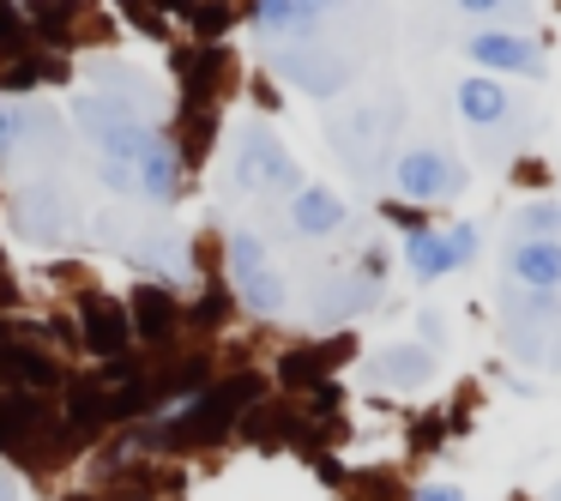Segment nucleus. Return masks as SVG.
<instances>
[{"instance_id":"nucleus-14","label":"nucleus","mask_w":561,"mask_h":501,"mask_svg":"<svg viewBox=\"0 0 561 501\" xmlns=\"http://www.w3.org/2000/svg\"><path fill=\"white\" fill-rule=\"evenodd\" d=\"M49 405L37 399V392L13 387V392H0V447H37V435L49 429Z\"/></svg>"},{"instance_id":"nucleus-7","label":"nucleus","mask_w":561,"mask_h":501,"mask_svg":"<svg viewBox=\"0 0 561 501\" xmlns=\"http://www.w3.org/2000/svg\"><path fill=\"white\" fill-rule=\"evenodd\" d=\"M79 339H85L91 356L115 363V356L134 351V320H127L122 303H110V296L85 291V296H79Z\"/></svg>"},{"instance_id":"nucleus-10","label":"nucleus","mask_w":561,"mask_h":501,"mask_svg":"<svg viewBox=\"0 0 561 501\" xmlns=\"http://www.w3.org/2000/svg\"><path fill=\"white\" fill-rule=\"evenodd\" d=\"M507 284L561 291V242L556 236H519V242L507 248Z\"/></svg>"},{"instance_id":"nucleus-25","label":"nucleus","mask_w":561,"mask_h":501,"mask_svg":"<svg viewBox=\"0 0 561 501\" xmlns=\"http://www.w3.org/2000/svg\"><path fill=\"white\" fill-rule=\"evenodd\" d=\"M73 13H79L73 0H37V7H31V25H37V31H67V25H73Z\"/></svg>"},{"instance_id":"nucleus-12","label":"nucleus","mask_w":561,"mask_h":501,"mask_svg":"<svg viewBox=\"0 0 561 501\" xmlns=\"http://www.w3.org/2000/svg\"><path fill=\"white\" fill-rule=\"evenodd\" d=\"M175 187H182V151H175L170 134L151 127V139L139 146V194H146L151 206H170Z\"/></svg>"},{"instance_id":"nucleus-1","label":"nucleus","mask_w":561,"mask_h":501,"mask_svg":"<svg viewBox=\"0 0 561 501\" xmlns=\"http://www.w3.org/2000/svg\"><path fill=\"white\" fill-rule=\"evenodd\" d=\"M260 392H266L260 375H236V380H224V387H206L199 399L175 405L163 423H146L134 435V447H206V441L230 435V423L260 399Z\"/></svg>"},{"instance_id":"nucleus-13","label":"nucleus","mask_w":561,"mask_h":501,"mask_svg":"<svg viewBox=\"0 0 561 501\" xmlns=\"http://www.w3.org/2000/svg\"><path fill=\"white\" fill-rule=\"evenodd\" d=\"M127 320H134V339L170 344L175 327H182V308H175V296L163 291V284H139L134 303H127Z\"/></svg>"},{"instance_id":"nucleus-24","label":"nucleus","mask_w":561,"mask_h":501,"mask_svg":"<svg viewBox=\"0 0 561 501\" xmlns=\"http://www.w3.org/2000/svg\"><path fill=\"white\" fill-rule=\"evenodd\" d=\"M549 344H556V332H543V327H513V320H507V351L519 356V363H543Z\"/></svg>"},{"instance_id":"nucleus-18","label":"nucleus","mask_w":561,"mask_h":501,"mask_svg":"<svg viewBox=\"0 0 561 501\" xmlns=\"http://www.w3.org/2000/svg\"><path fill=\"white\" fill-rule=\"evenodd\" d=\"M0 380H7V387H25V392H43V387H61V368H55L49 356H37L31 344L0 339Z\"/></svg>"},{"instance_id":"nucleus-6","label":"nucleus","mask_w":561,"mask_h":501,"mask_svg":"<svg viewBox=\"0 0 561 501\" xmlns=\"http://www.w3.org/2000/svg\"><path fill=\"white\" fill-rule=\"evenodd\" d=\"M13 230L31 236V242H49V248L67 242V236H73V200H67L55 182L25 187V194L13 200Z\"/></svg>"},{"instance_id":"nucleus-11","label":"nucleus","mask_w":561,"mask_h":501,"mask_svg":"<svg viewBox=\"0 0 561 501\" xmlns=\"http://www.w3.org/2000/svg\"><path fill=\"white\" fill-rule=\"evenodd\" d=\"M368 380H375V387L416 392V387L435 380V351H428V344H387V351L368 356Z\"/></svg>"},{"instance_id":"nucleus-29","label":"nucleus","mask_w":561,"mask_h":501,"mask_svg":"<svg viewBox=\"0 0 561 501\" xmlns=\"http://www.w3.org/2000/svg\"><path fill=\"white\" fill-rule=\"evenodd\" d=\"M0 37H19V7L13 0H0Z\"/></svg>"},{"instance_id":"nucleus-15","label":"nucleus","mask_w":561,"mask_h":501,"mask_svg":"<svg viewBox=\"0 0 561 501\" xmlns=\"http://www.w3.org/2000/svg\"><path fill=\"white\" fill-rule=\"evenodd\" d=\"M404 266H411L416 284H435V278H447V272H459L453 236H447V230H428V224H416V230L404 236Z\"/></svg>"},{"instance_id":"nucleus-32","label":"nucleus","mask_w":561,"mask_h":501,"mask_svg":"<svg viewBox=\"0 0 561 501\" xmlns=\"http://www.w3.org/2000/svg\"><path fill=\"white\" fill-rule=\"evenodd\" d=\"M549 501H561V483H556V489H549Z\"/></svg>"},{"instance_id":"nucleus-16","label":"nucleus","mask_w":561,"mask_h":501,"mask_svg":"<svg viewBox=\"0 0 561 501\" xmlns=\"http://www.w3.org/2000/svg\"><path fill=\"white\" fill-rule=\"evenodd\" d=\"M344 218H351V212H344V200L332 194V187H296L290 194V230L296 236H332V230H344Z\"/></svg>"},{"instance_id":"nucleus-20","label":"nucleus","mask_w":561,"mask_h":501,"mask_svg":"<svg viewBox=\"0 0 561 501\" xmlns=\"http://www.w3.org/2000/svg\"><path fill=\"white\" fill-rule=\"evenodd\" d=\"M254 31L260 37H296V43H308V31H302V13H296V0H254Z\"/></svg>"},{"instance_id":"nucleus-17","label":"nucleus","mask_w":561,"mask_h":501,"mask_svg":"<svg viewBox=\"0 0 561 501\" xmlns=\"http://www.w3.org/2000/svg\"><path fill=\"white\" fill-rule=\"evenodd\" d=\"M459 115L471 127H501L513 115V98H507V86L501 79H489V73H471V79H459Z\"/></svg>"},{"instance_id":"nucleus-2","label":"nucleus","mask_w":561,"mask_h":501,"mask_svg":"<svg viewBox=\"0 0 561 501\" xmlns=\"http://www.w3.org/2000/svg\"><path fill=\"white\" fill-rule=\"evenodd\" d=\"M230 175H236V187H248V194H296V187H302V170H296L290 146H284L266 122H242V127H236Z\"/></svg>"},{"instance_id":"nucleus-31","label":"nucleus","mask_w":561,"mask_h":501,"mask_svg":"<svg viewBox=\"0 0 561 501\" xmlns=\"http://www.w3.org/2000/svg\"><path fill=\"white\" fill-rule=\"evenodd\" d=\"M549 363H556V368H561V339H556V344H549Z\"/></svg>"},{"instance_id":"nucleus-9","label":"nucleus","mask_w":561,"mask_h":501,"mask_svg":"<svg viewBox=\"0 0 561 501\" xmlns=\"http://www.w3.org/2000/svg\"><path fill=\"white\" fill-rule=\"evenodd\" d=\"M375 296H380V278H368V272H344V278L314 284V327H344L363 308H375Z\"/></svg>"},{"instance_id":"nucleus-26","label":"nucleus","mask_w":561,"mask_h":501,"mask_svg":"<svg viewBox=\"0 0 561 501\" xmlns=\"http://www.w3.org/2000/svg\"><path fill=\"white\" fill-rule=\"evenodd\" d=\"M453 254H459V266H471L477 260V248H483V230H477V224H453Z\"/></svg>"},{"instance_id":"nucleus-30","label":"nucleus","mask_w":561,"mask_h":501,"mask_svg":"<svg viewBox=\"0 0 561 501\" xmlns=\"http://www.w3.org/2000/svg\"><path fill=\"white\" fill-rule=\"evenodd\" d=\"M0 501H19V483H13L7 471H0Z\"/></svg>"},{"instance_id":"nucleus-21","label":"nucleus","mask_w":561,"mask_h":501,"mask_svg":"<svg viewBox=\"0 0 561 501\" xmlns=\"http://www.w3.org/2000/svg\"><path fill=\"white\" fill-rule=\"evenodd\" d=\"M459 13L489 19V25H501V31H519V25H531V0H459Z\"/></svg>"},{"instance_id":"nucleus-23","label":"nucleus","mask_w":561,"mask_h":501,"mask_svg":"<svg viewBox=\"0 0 561 501\" xmlns=\"http://www.w3.org/2000/svg\"><path fill=\"white\" fill-rule=\"evenodd\" d=\"M31 146V110L25 103H0V158H19Z\"/></svg>"},{"instance_id":"nucleus-3","label":"nucleus","mask_w":561,"mask_h":501,"mask_svg":"<svg viewBox=\"0 0 561 501\" xmlns=\"http://www.w3.org/2000/svg\"><path fill=\"white\" fill-rule=\"evenodd\" d=\"M224 260H230V284H236V296H242L254 315H284L290 308V284H284V272L272 266V254H266V242H260L254 230H236L230 242H224Z\"/></svg>"},{"instance_id":"nucleus-28","label":"nucleus","mask_w":561,"mask_h":501,"mask_svg":"<svg viewBox=\"0 0 561 501\" xmlns=\"http://www.w3.org/2000/svg\"><path fill=\"white\" fill-rule=\"evenodd\" d=\"M416 501H471V496H465L459 483H423V489H416Z\"/></svg>"},{"instance_id":"nucleus-8","label":"nucleus","mask_w":561,"mask_h":501,"mask_svg":"<svg viewBox=\"0 0 561 501\" xmlns=\"http://www.w3.org/2000/svg\"><path fill=\"white\" fill-rule=\"evenodd\" d=\"M465 55L471 61H483L489 73H519V79H543V49H537L525 31H477L471 43H465Z\"/></svg>"},{"instance_id":"nucleus-19","label":"nucleus","mask_w":561,"mask_h":501,"mask_svg":"<svg viewBox=\"0 0 561 501\" xmlns=\"http://www.w3.org/2000/svg\"><path fill=\"white\" fill-rule=\"evenodd\" d=\"M507 320H513V327H543V332H556V327H561V291H525V284H513Z\"/></svg>"},{"instance_id":"nucleus-22","label":"nucleus","mask_w":561,"mask_h":501,"mask_svg":"<svg viewBox=\"0 0 561 501\" xmlns=\"http://www.w3.org/2000/svg\"><path fill=\"white\" fill-rule=\"evenodd\" d=\"M519 236H556L561 242V200H531V206L513 212V242Z\"/></svg>"},{"instance_id":"nucleus-5","label":"nucleus","mask_w":561,"mask_h":501,"mask_svg":"<svg viewBox=\"0 0 561 501\" xmlns=\"http://www.w3.org/2000/svg\"><path fill=\"white\" fill-rule=\"evenodd\" d=\"M272 61H278V73L290 79L296 91H308V98H339L356 79V61H344L339 49H314V43H290V49H278Z\"/></svg>"},{"instance_id":"nucleus-4","label":"nucleus","mask_w":561,"mask_h":501,"mask_svg":"<svg viewBox=\"0 0 561 501\" xmlns=\"http://www.w3.org/2000/svg\"><path fill=\"white\" fill-rule=\"evenodd\" d=\"M392 182H399L404 200L435 206V200H459L465 194V163H453L447 151H435V146H411L399 163H392Z\"/></svg>"},{"instance_id":"nucleus-27","label":"nucleus","mask_w":561,"mask_h":501,"mask_svg":"<svg viewBox=\"0 0 561 501\" xmlns=\"http://www.w3.org/2000/svg\"><path fill=\"white\" fill-rule=\"evenodd\" d=\"M416 332H423L428 351H440V339H447V320H440L435 308H423V315H416Z\"/></svg>"}]
</instances>
